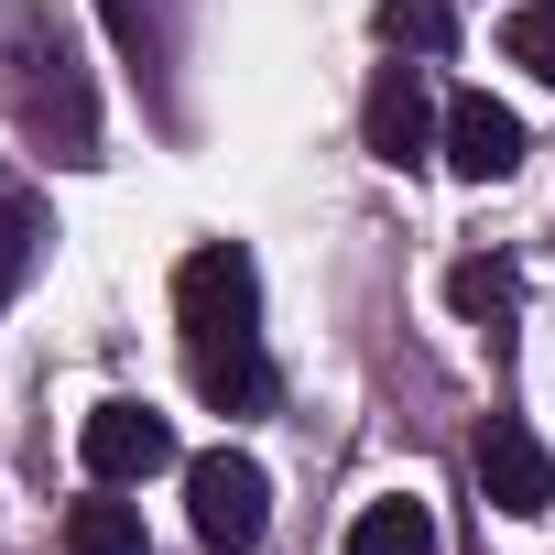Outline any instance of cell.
Returning a JSON list of instances; mask_svg holds the SVG:
<instances>
[{
	"mask_svg": "<svg viewBox=\"0 0 555 555\" xmlns=\"http://www.w3.org/2000/svg\"><path fill=\"white\" fill-rule=\"evenodd\" d=\"M0 109L23 120L44 164H99V88L44 0H0Z\"/></svg>",
	"mask_w": 555,
	"mask_h": 555,
	"instance_id": "cell-1",
	"label": "cell"
},
{
	"mask_svg": "<svg viewBox=\"0 0 555 555\" xmlns=\"http://www.w3.org/2000/svg\"><path fill=\"white\" fill-rule=\"evenodd\" d=\"M447 175H457V185H501V175H522V120H512L490 88L447 99Z\"/></svg>",
	"mask_w": 555,
	"mask_h": 555,
	"instance_id": "cell-7",
	"label": "cell"
},
{
	"mask_svg": "<svg viewBox=\"0 0 555 555\" xmlns=\"http://www.w3.org/2000/svg\"><path fill=\"white\" fill-rule=\"evenodd\" d=\"M447 306H457L468 327H512L522 272H512V261H490V250H468V261H447Z\"/></svg>",
	"mask_w": 555,
	"mask_h": 555,
	"instance_id": "cell-10",
	"label": "cell"
},
{
	"mask_svg": "<svg viewBox=\"0 0 555 555\" xmlns=\"http://www.w3.org/2000/svg\"><path fill=\"white\" fill-rule=\"evenodd\" d=\"M77 457H88V479H109V490H142V479H164L185 447H175V425H164L153 403L109 392V403H88V425H77Z\"/></svg>",
	"mask_w": 555,
	"mask_h": 555,
	"instance_id": "cell-4",
	"label": "cell"
},
{
	"mask_svg": "<svg viewBox=\"0 0 555 555\" xmlns=\"http://www.w3.org/2000/svg\"><path fill=\"white\" fill-rule=\"evenodd\" d=\"M175 327L185 338H261V261L240 240H207L175 261Z\"/></svg>",
	"mask_w": 555,
	"mask_h": 555,
	"instance_id": "cell-3",
	"label": "cell"
},
{
	"mask_svg": "<svg viewBox=\"0 0 555 555\" xmlns=\"http://www.w3.org/2000/svg\"><path fill=\"white\" fill-rule=\"evenodd\" d=\"M99 12H109V34H120L131 66H164L175 55V0H99Z\"/></svg>",
	"mask_w": 555,
	"mask_h": 555,
	"instance_id": "cell-14",
	"label": "cell"
},
{
	"mask_svg": "<svg viewBox=\"0 0 555 555\" xmlns=\"http://www.w3.org/2000/svg\"><path fill=\"white\" fill-rule=\"evenodd\" d=\"M468 468H479L490 512H512V522H544V512H555V457H544V436H533L522 414H490L479 447H468Z\"/></svg>",
	"mask_w": 555,
	"mask_h": 555,
	"instance_id": "cell-5",
	"label": "cell"
},
{
	"mask_svg": "<svg viewBox=\"0 0 555 555\" xmlns=\"http://www.w3.org/2000/svg\"><path fill=\"white\" fill-rule=\"evenodd\" d=\"M44 261V207L12 185V175H0V306H12L23 295V272Z\"/></svg>",
	"mask_w": 555,
	"mask_h": 555,
	"instance_id": "cell-13",
	"label": "cell"
},
{
	"mask_svg": "<svg viewBox=\"0 0 555 555\" xmlns=\"http://www.w3.org/2000/svg\"><path fill=\"white\" fill-rule=\"evenodd\" d=\"M371 34H382L392 55H447V44H457V0H382Z\"/></svg>",
	"mask_w": 555,
	"mask_h": 555,
	"instance_id": "cell-12",
	"label": "cell"
},
{
	"mask_svg": "<svg viewBox=\"0 0 555 555\" xmlns=\"http://www.w3.org/2000/svg\"><path fill=\"white\" fill-rule=\"evenodd\" d=\"M349 555H436V501L425 490H382L349 512Z\"/></svg>",
	"mask_w": 555,
	"mask_h": 555,
	"instance_id": "cell-9",
	"label": "cell"
},
{
	"mask_svg": "<svg viewBox=\"0 0 555 555\" xmlns=\"http://www.w3.org/2000/svg\"><path fill=\"white\" fill-rule=\"evenodd\" d=\"M360 142H371L382 164H425V153L447 142L425 66H382V77H371V99H360Z\"/></svg>",
	"mask_w": 555,
	"mask_h": 555,
	"instance_id": "cell-6",
	"label": "cell"
},
{
	"mask_svg": "<svg viewBox=\"0 0 555 555\" xmlns=\"http://www.w3.org/2000/svg\"><path fill=\"white\" fill-rule=\"evenodd\" d=\"M185 522H196L207 555H250L261 522H272V479H261V457H240V447L185 457Z\"/></svg>",
	"mask_w": 555,
	"mask_h": 555,
	"instance_id": "cell-2",
	"label": "cell"
},
{
	"mask_svg": "<svg viewBox=\"0 0 555 555\" xmlns=\"http://www.w3.org/2000/svg\"><path fill=\"white\" fill-rule=\"evenodd\" d=\"M66 555H153V544H142V512L109 501V479H99L88 501H66Z\"/></svg>",
	"mask_w": 555,
	"mask_h": 555,
	"instance_id": "cell-11",
	"label": "cell"
},
{
	"mask_svg": "<svg viewBox=\"0 0 555 555\" xmlns=\"http://www.w3.org/2000/svg\"><path fill=\"white\" fill-rule=\"evenodd\" d=\"M501 55L555 88V0H512V12H501Z\"/></svg>",
	"mask_w": 555,
	"mask_h": 555,
	"instance_id": "cell-15",
	"label": "cell"
},
{
	"mask_svg": "<svg viewBox=\"0 0 555 555\" xmlns=\"http://www.w3.org/2000/svg\"><path fill=\"white\" fill-rule=\"evenodd\" d=\"M185 382H196L218 414H261V403H272V360H261V338H185Z\"/></svg>",
	"mask_w": 555,
	"mask_h": 555,
	"instance_id": "cell-8",
	"label": "cell"
}]
</instances>
